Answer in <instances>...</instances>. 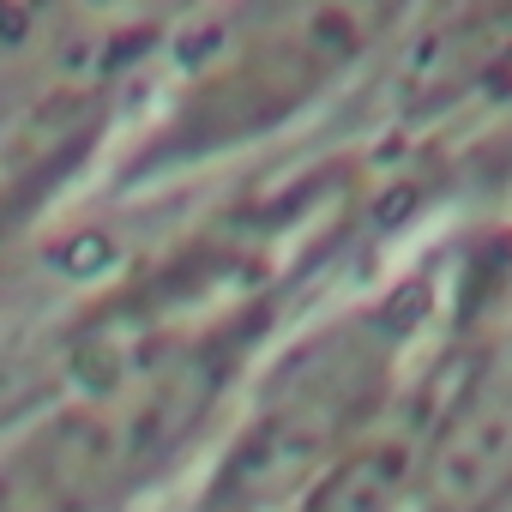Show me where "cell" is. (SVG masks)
<instances>
[{
  "label": "cell",
  "instance_id": "1",
  "mask_svg": "<svg viewBox=\"0 0 512 512\" xmlns=\"http://www.w3.org/2000/svg\"><path fill=\"white\" fill-rule=\"evenodd\" d=\"M199 374L157 362L43 416L0 452V512H97L199 410Z\"/></svg>",
  "mask_w": 512,
  "mask_h": 512
}]
</instances>
